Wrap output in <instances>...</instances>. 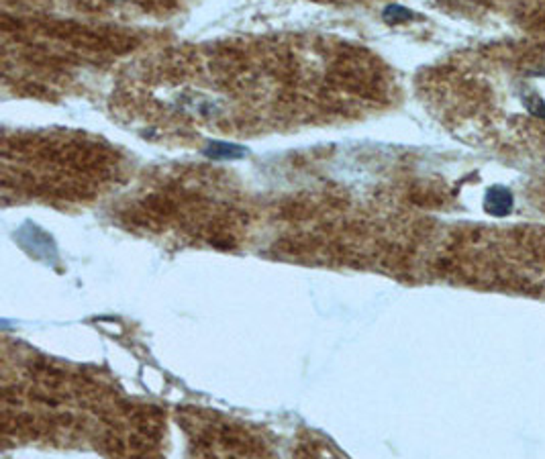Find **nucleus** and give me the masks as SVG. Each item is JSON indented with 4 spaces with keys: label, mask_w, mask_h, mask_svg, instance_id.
<instances>
[{
    "label": "nucleus",
    "mask_w": 545,
    "mask_h": 459,
    "mask_svg": "<svg viewBox=\"0 0 545 459\" xmlns=\"http://www.w3.org/2000/svg\"><path fill=\"white\" fill-rule=\"evenodd\" d=\"M521 101L531 115L545 121V72L531 74L521 84Z\"/></svg>",
    "instance_id": "nucleus-1"
},
{
    "label": "nucleus",
    "mask_w": 545,
    "mask_h": 459,
    "mask_svg": "<svg viewBox=\"0 0 545 459\" xmlns=\"http://www.w3.org/2000/svg\"><path fill=\"white\" fill-rule=\"evenodd\" d=\"M515 206L513 192L504 186L488 188L486 196H484V211L494 216H506Z\"/></svg>",
    "instance_id": "nucleus-2"
},
{
    "label": "nucleus",
    "mask_w": 545,
    "mask_h": 459,
    "mask_svg": "<svg viewBox=\"0 0 545 459\" xmlns=\"http://www.w3.org/2000/svg\"><path fill=\"white\" fill-rule=\"evenodd\" d=\"M204 156L213 161H233V159H241L247 156V149L241 145L225 143V141H213L209 147H204L202 151Z\"/></svg>",
    "instance_id": "nucleus-3"
},
{
    "label": "nucleus",
    "mask_w": 545,
    "mask_h": 459,
    "mask_svg": "<svg viewBox=\"0 0 545 459\" xmlns=\"http://www.w3.org/2000/svg\"><path fill=\"white\" fill-rule=\"evenodd\" d=\"M413 13L409 9H404L401 4H388L384 9V19L388 23H402V21H411L413 19Z\"/></svg>",
    "instance_id": "nucleus-4"
}]
</instances>
